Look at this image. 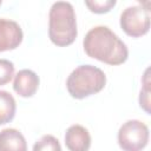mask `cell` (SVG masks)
<instances>
[{
  "instance_id": "obj_1",
  "label": "cell",
  "mask_w": 151,
  "mask_h": 151,
  "mask_svg": "<svg viewBox=\"0 0 151 151\" xmlns=\"http://www.w3.org/2000/svg\"><path fill=\"white\" fill-rule=\"evenodd\" d=\"M83 46L88 57L112 66L125 63L129 57L125 42L107 26L103 25L94 26L86 33Z\"/></svg>"
},
{
  "instance_id": "obj_2",
  "label": "cell",
  "mask_w": 151,
  "mask_h": 151,
  "mask_svg": "<svg viewBox=\"0 0 151 151\" xmlns=\"http://www.w3.org/2000/svg\"><path fill=\"white\" fill-rule=\"evenodd\" d=\"M77 35V18L72 4L67 1L53 2L48 13L50 40L59 47H65L73 44Z\"/></svg>"
},
{
  "instance_id": "obj_3",
  "label": "cell",
  "mask_w": 151,
  "mask_h": 151,
  "mask_svg": "<svg viewBox=\"0 0 151 151\" xmlns=\"http://www.w3.org/2000/svg\"><path fill=\"white\" fill-rule=\"evenodd\" d=\"M106 85V76L103 70L93 65L76 67L66 80V88L72 98L84 99L100 92Z\"/></svg>"
},
{
  "instance_id": "obj_4",
  "label": "cell",
  "mask_w": 151,
  "mask_h": 151,
  "mask_svg": "<svg viewBox=\"0 0 151 151\" xmlns=\"http://www.w3.org/2000/svg\"><path fill=\"white\" fill-rule=\"evenodd\" d=\"M149 127L138 119L125 122L118 130V144L123 151H142L149 143Z\"/></svg>"
},
{
  "instance_id": "obj_5",
  "label": "cell",
  "mask_w": 151,
  "mask_h": 151,
  "mask_svg": "<svg viewBox=\"0 0 151 151\" xmlns=\"http://www.w3.org/2000/svg\"><path fill=\"white\" fill-rule=\"evenodd\" d=\"M122 29L132 38L145 35L150 29V9L143 5L126 7L119 19Z\"/></svg>"
},
{
  "instance_id": "obj_6",
  "label": "cell",
  "mask_w": 151,
  "mask_h": 151,
  "mask_svg": "<svg viewBox=\"0 0 151 151\" xmlns=\"http://www.w3.org/2000/svg\"><path fill=\"white\" fill-rule=\"evenodd\" d=\"M24 39L20 25L11 19H0V52L17 48Z\"/></svg>"
},
{
  "instance_id": "obj_7",
  "label": "cell",
  "mask_w": 151,
  "mask_h": 151,
  "mask_svg": "<svg viewBox=\"0 0 151 151\" xmlns=\"http://www.w3.org/2000/svg\"><path fill=\"white\" fill-rule=\"evenodd\" d=\"M39 83V77L34 71L24 68L15 74L13 81V90L20 97L29 98L33 97L38 91Z\"/></svg>"
},
{
  "instance_id": "obj_8",
  "label": "cell",
  "mask_w": 151,
  "mask_h": 151,
  "mask_svg": "<svg viewBox=\"0 0 151 151\" xmlns=\"http://www.w3.org/2000/svg\"><path fill=\"white\" fill-rule=\"evenodd\" d=\"M65 145L70 151H88L91 146L88 130L79 124L71 125L65 132Z\"/></svg>"
},
{
  "instance_id": "obj_9",
  "label": "cell",
  "mask_w": 151,
  "mask_h": 151,
  "mask_svg": "<svg viewBox=\"0 0 151 151\" xmlns=\"http://www.w3.org/2000/svg\"><path fill=\"white\" fill-rule=\"evenodd\" d=\"M0 151H27V142L17 129H4L0 131Z\"/></svg>"
},
{
  "instance_id": "obj_10",
  "label": "cell",
  "mask_w": 151,
  "mask_h": 151,
  "mask_svg": "<svg viewBox=\"0 0 151 151\" xmlns=\"http://www.w3.org/2000/svg\"><path fill=\"white\" fill-rule=\"evenodd\" d=\"M17 111V103L14 97L5 91L0 90V125L7 124L13 120Z\"/></svg>"
},
{
  "instance_id": "obj_11",
  "label": "cell",
  "mask_w": 151,
  "mask_h": 151,
  "mask_svg": "<svg viewBox=\"0 0 151 151\" xmlns=\"http://www.w3.org/2000/svg\"><path fill=\"white\" fill-rule=\"evenodd\" d=\"M32 151H61V145L54 136L45 134L34 143Z\"/></svg>"
},
{
  "instance_id": "obj_12",
  "label": "cell",
  "mask_w": 151,
  "mask_h": 151,
  "mask_svg": "<svg viewBox=\"0 0 151 151\" xmlns=\"http://www.w3.org/2000/svg\"><path fill=\"white\" fill-rule=\"evenodd\" d=\"M116 0H86L85 5L88 7V9L97 14L107 13L116 6Z\"/></svg>"
},
{
  "instance_id": "obj_13",
  "label": "cell",
  "mask_w": 151,
  "mask_h": 151,
  "mask_svg": "<svg viewBox=\"0 0 151 151\" xmlns=\"http://www.w3.org/2000/svg\"><path fill=\"white\" fill-rule=\"evenodd\" d=\"M149 85H150V81H149V68H147L144 73L143 88L140 90V94H139V105L147 114H150V87Z\"/></svg>"
},
{
  "instance_id": "obj_14",
  "label": "cell",
  "mask_w": 151,
  "mask_h": 151,
  "mask_svg": "<svg viewBox=\"0 0 151 151\" xmlns=\"http://www.w3.org/2000/svg\"><path fill=\"white\" fill-rule=\"evenodd\" d=\"M14 76V64L7 59H0V86L6 85Z\"/></svg>"
},
{
  "instance_id": "obj_15",
  "label": "cell",
  "mask_w": 151,
  "mask_h": 151,
  "mask_svg": "<svg viewBox=\"0 0 151 151\" xmlns=\"http://www.w3.org/2000/svg\"><path fill=\"white\" fill-rule=\"evenodd\" d=\"M1 4H2V2H1V0H0V6H1Z\"/></svg>"
}]
</instances>
